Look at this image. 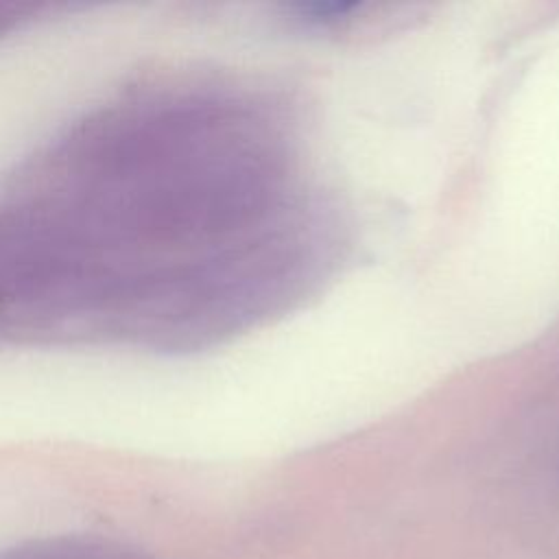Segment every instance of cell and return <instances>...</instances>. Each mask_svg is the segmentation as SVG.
Segmentation results:
<instances>
[{
	"label": "cell",
	"mask_w": 559,
	"mask_h": 559,
	"mask_svg": "<svg viewBox=\"0 0 559 559\" xmlns=\"http://www.w3.org/2000/svg\"><path fill=\"white\" fill-rule=\"evenodd\" d=\"M0 559H151L140 546L100 535H52L20 542Z\"/></svg>",
	"instance_id": "6da1fadb"
}]
</instances>
